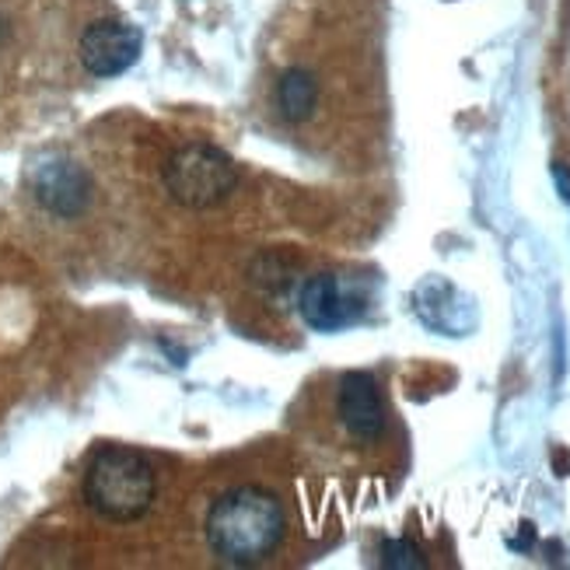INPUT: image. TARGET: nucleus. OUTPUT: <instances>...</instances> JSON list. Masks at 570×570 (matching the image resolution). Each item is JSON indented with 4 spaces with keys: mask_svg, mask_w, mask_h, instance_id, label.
Wrapping results in <instances>:
<instances>
[{
    "mask_svg": "<svg viewBox=\"0 0 570 570\" xmlns=\"http://www.w3.org/2000/svg\"><path fill=\"white\" fill-rule=\"evenodd\" d=\"M413 308L428 330L441 336H465L476 326V305L473 297L462 294L452 281L428 277L413 294Z\"/></svg>",
    "mask_w": 570,
    "mask_h": 570,
    "instance_id": "6e6552de",
    "label": "nucleus"
},
{
    "mask_svg": "<svg viewBox=\"0 0 570 570\" xmlns=\"http://www.w3.org/2000/svg\"><path fill=\"white\" fill-rule=\"evenodd\" d=\"M29 186H32V196L39 200L42 210H49L53 217H81L88 207H91V176L70 158H60V155H49L42 161L32 165L29 171Z\"/></svg>",
    "mask_w": 570,
    "mask_h": 570,
    "instance_id": "39448f33",
    "label": "nucleus"
},
{
    "mask_svg": "<svg viewBox=\"0 0 570 570\" xmlns=\"http://www.w3.org/2000/svg\"><path fill=\"white\" fill-rule=\"evenodd\" d=\"M85 504L116 525H130L155 508L158 476L155 465L144 452L127 449V444H106L98 449L85 469L81 480Z\"/></svg>",
    "mask_w": 570,
    "mask_h": 570,
    "instance_id": "f03ea898",
    "label": "nucleus"
},
{
    "mask_svg": "<svg viewBox=\"0 0 570 570\" xmlns=\"http://www.w3.org/2000/svg\"><path fill=\"white\" fill-rule=\"evenodd\" d=\"M382 567H389V570H424L428 560L413 539H385L382 542Z\"/></svg>",
    "mask_w": 570,
    "mask_h": 570,
    "instance_id": "9d476101",
    "label": "nucleus"
},
{
    "mask_svg": "<svg viewBox=\"0 0 570 570\" xmlns=\"http://www.w3.org/2000/svg\"><path fill=\"white\" fill-rule=\"evenodd\" d=\"M297 312H302L305 326H312L315 333H340L364 315V302L346 291L336 274H315L302 284Z\"/></svg>",
    "mask_w": 570,
    "mask_h": 570,
    "instance_id": "423d86ee",
    "label": "nucleus"
},
{
    "mask_svg": "<svg viewBox=\"0 0 570 570\" xmlns=\"http://www.w3.org/2000/svg\"><path fill=\"white\" fill-rule=\"evenodd\" d=\"M553 183H557V189H560V196L570 204V168L567 165H553Z\"/></svg>",
    "mask_w": 570,
    "mask_h": 570,
    "instance_id": "9b49d317",
    "label": "nucleus"
},
{
    "mask_svg": "<svg viewBox=\"0 0 570 570\" xmlns=\"http://www.w3.org/2000/svg\"><path fill=\"white\" fill-rule=\"evenodd\" d=\"M140 49L144 36L137 24L122 18H98L81 32L78 57L91 78H119L140 60Z\"/></svg>",
    "mask_w": 570,
    "mask_h": 570,
    "instance_id": "20e7f679",
    "label": "nucleus"
},
{
    "mask_svg": "<svg viewBox=\"0 0 570 570\" xmlns=\"http://www.w3.org/2000/svg\"><path fill=\"white\" fill-rule=\"evenodd\" d=\"M204 529L220 563L259 567L281 550L287 535V511L277 493L256 483H242L210 504Z\"/></svg>",
    "mask_w": 570,
    "mask_h": 570,
    "instance_id": "f257e3e1",
    "label": "nucleus"
},
{
    "mask_svg": "<svg viewBox=\"0 0 570 570\" xmlns=\"http://www.w3.org/2000/svg\"><path fill=\"white\" fill-rule=\"evenodd\" d=\"M165 189L179 207L210 210L225 204L238 186L235 161L214 144H186L165 165Z\"/></svg>",
    "mask_w": 570,
    "mask_h": 570,
    "instance_id": "7ed1b4c3",
    "label": "nucleus"
},
{
    "mask_svg": "<svg viewBox=\"0 0 570 570\" xmlns=\"http://www.w3.org/2000/svg\"><path fill=\"white\" fill-rule=\"evenodd\" d=\"M277 109L287 122H305L318 109V78L305 67H291L277 81Z\"/></svg>",
    "mask_w": 570,
    "mask_h": 570,
    "instance_id": "1a4fd4ad",
    "label": "nucleus"
},
{
    "mask_svg": "<svg viewBox=\"0 0 570 570\" xmlns=\"http://www.w3.org/2000/svg\"><path fill=\"white\" fill-rule=\"evenodd\" d=\"M336 413L354 441H379L385 434V403L371 371H346L336 392Z\"/></svg>",
    "mask_w": 570,
    "mask_h": 570,
    "instance_id": "0eeeda50",
    "label": "nucleus"
}]
</instances>
